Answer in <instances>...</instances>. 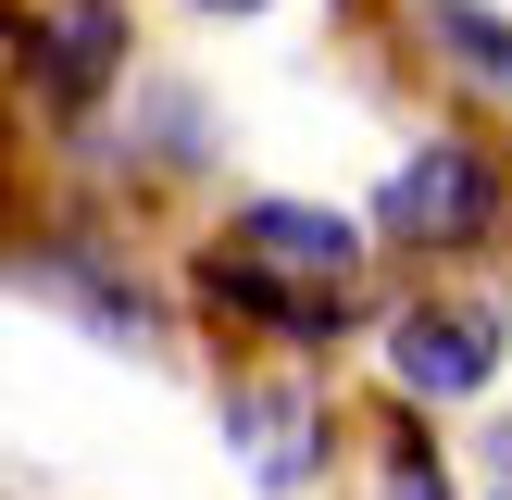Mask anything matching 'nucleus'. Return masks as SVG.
<instances>
[{"mask_svg":"<svg viewBox=\"0 0 512 500\" xmlns=\"http://www.w3.org/2000/svg\"><path fill=\"white\" fill-rule=\"evenodd\" d=\"M375 225V263L400 275H475L512 263V138H488L475 113H438L363 200Z\"/></svg>","mask_w":512,"mask_h":500,"instance_id":"f257e3e1","label":"nucleus"},{"mask_svg":"<svg viewBox=\"0 0 512 500\" xmlns=\"http://www.w3.org/2000/svg\"><path fill=\"white\" fill-rule=\"evenodd\" d=\"M363 363L388 400H425L438 425L488 413L500 375H512V288H488V275H400V288H375Z\"/></svg>","mask_w":512,"mask_h":500,"instance_id":"f03ea898","label":"nucleus"},{"mask_svg":"<svg viewBox=\"0 0 512 500\" xmlns=\"http://www.w3.org/2000/svg\"><path fill=\"white\" fill-rule=\"evenodd\" d=\"M175 313H188L213 350H275V363H325V375L375 338V288L275 275V263H250V250H225L213 225L175 250Z\"/></svg>","mask_w":512,"mask_h":500,"instance_id":"7ed1b4c3","label":"nucleus"},{"mask_svg":"<svg viewBox=\"0 0 512 500\" xmlns=\"http://www.w3.org/2000/svg\"><path fill=\"white\" fill-rule=\"evenodd\" d=\"M0 275H13L38 313H63L75 338H100V350H163L175 325V275H150L138 250H125V225L113 213H25L13 238H0Z\"/></svg>","mask_w":512,"mask_h":500,"instance_id":"20e7f679","label":"nucleus"},{"mask_svg":"<svg viewBox=\"0 0 512 500\" xmlns=\"http://www.w3.org/2000/svg\"><path fill=\"white\" fill-rule=\"evenodd\" d=\"M350 413L325 363H275V350H213V438L225 463L250 475L263 500H313L350 475Z\"/></svg>","mask_w":512,"mask_h":500,"instance_id":"39448f33","label":"nucleus"},{"mask_svg":"<svg viewBox=\"0 0 512 500\" xmlns=\"http://www.w3.org/2000/svg\"><path fill=\"white\" fill-rule=\"evenodd\" d=\"M0 88L25 125L88 138L138 88V0H0Z\"/></svg>","mask_w":512,"mask_h":500,"instance_id":"423d86ee","label":"nucleus"},{"mask_svg":"<svg viewBox=\"0 0 512 500\" xmlns=\"http://www.w3.org/2000/svg\"><path fill=\"white\" fill-rule=\"evenodd\" d=\"M213 238L275 263V275H313V288H375V225L350 200H313V188H238L213 213Z\"/></svg>","mask_w":512,"mask_h":500,"instance_id":"0eeeda50","label":"nucleus"},{"mask_svg":"<svg viewBox=\"0 0 512 500\" xmlns=\"http://www.w3.org/2000/svg\"><path fill=\"white\" fill-rule=\"evenodd\" d=\"M350 500H475V488H463V463H450L425 400L363 388V413H350Z\"/></svg>","mask_w":512,"mask_h":500,"instance_id":"6e6552de","label":"nucleus"},{"mask_svg":"<svg viewBox=\"0 0 512 500\" xmlns=\"http://www.w3.org/2000/svg\"><path fill=\"white\" fill-rule=\"evenodd\" d=\"M400 25L463 100H512V13L500 0H400Z\"/></svg>","mask_w":512,"mask_h":500,"instance_id":"1a4fd4ad","label":"nucleus"},{"mask_svg":"<svg viewBox=\"0 0 512 500\" xmlns=\"http://www.w3.org/2000/svg\"><path fill=\"white\" fill-rule=\"evenodd\" d=\"M25 225V113H13V88H0V238Z\"/></svg>","mask_w":512,"mask_h":500,"instance_id":"9d476101","label":"nucleus"},{"mask_svg":"<svg viewBox=\"0 0 512 500\" xmlns=\"http://www.w3.org/2000/svg\"><path fill=\"white\" fill-rule=\"evenodd\" d=\"M475 475H488V488H512V400H488V413H475V450H463Z\"/></svg>","mask_w":512,"mask_h":500,"instance_id":"9b49d317","label":"nucleus"},{"mask_svg":"<svg viewBox=\"0 0 512 500\" xmlns=\"http://www.w3.org/2000/svg\"><path fill=\"white\" fill-rule=\"evenodd\" d=\"M188 13H200V25H263L275 0H188Z\"/></svg>","mask_w":512,"mask_h":500,"instance_id":"f8f14e48","label":"nucleus"},{"mask_svg":"<svg viewBox=\"0 0 512 500\" xmlns=\"http://www.w3.org/2000/svg\"><path fill=\"white\" fill-rule=\"evenodd\" d=\"M475 500H512V488H475Z\"/></svg>","mask_w":512,"mask_h":500,"instance_id":"ddd939ff","label":"nucleus"},{"mask_svg":"<svg viewBox=\"0 0 512 500\" xmlns=\"http://www.w3.org/2000/svg\"><path fill=\"white\" fill-rule=\"evenodd\" d=\"M0 500H25V488H0Z\"/></svg>","mask_w":512,"mask_h":500,"instance_id":"4468645a","label":"nucleus"}]
</instances>
